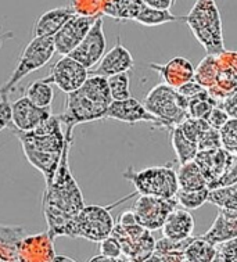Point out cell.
Segmentation results:
<instances>
[{
    "label": "cell",
    "mask_w": 237,
    "mask_h": 262,
    "mask_svg": "<svg viewBox=\"0 0 237 262\" xmlns=\"http://www.w3.org/2000/svg\"><path fill=\"white\" fill-rule=\"evenodd\" d=\"M74 126H66V146L52 181L46 183L42 199L43 216L48 222V234L54 240L60 236L74 238V222L85 207L83 195L72 177L68 154Z\"/></svg>",
    "instance_id": "6da1fadb"
},
{
    "label": "cell",
    "mask_w": 237,
    "mask_h": 262,
    "mask_svg": "<svg viewBox=\"0 0 237 262\" xmlns=\"http://www.w3.org/2000/svg\"><path fill=\"white\" fill-rule=\"evenodd\" d=\"M14 134L29 164L42 173L46 183L52 181L66 146V130L58 115L52 114L31 132L14 130Z\"/></svg>",
    "instance_id": "7a4b0ae2"
},
{
    "label": "cell",
    "mask_w": 237,
    "mask_h": 262,
    "mask_svg": "<svg viewBox=\"0 0 237 262\" xmlns=\"http://www.w3.org/2000/svg\"><path fill=\"white\" fill-rule=\"evenodd\" d=\"M191 34L205 49L207 56L218 57L226 52L223 45L222 19L215 0H197L185 15Z\"/></svg>",
    "instance_id": "3957f363"
},
{
    "label": "cell",
    "mask_w": 237,
    "mask_h": 262,
    "mask_svg": "<svg viewBox=\"0 0 237 262\" xmlns=\"http://www.w3.org/2000/svg\"><path fill=\"white\" fill-rule=\"evenodd\" d=\"M123 178L132 183L135 191L140 195L175 199L179 190L176 169L172 164L162 167H148L140 171H135L132 167H129L123 172Z\"/></svg>",
    "instance_id": "277c9868"
},
{
    "label": "cell",
    "mask_w": 237,
    "mask_h": 262,
    "mask_svg": "<svg viewBox=\"0 0 237 262\" xmlns=\"http://www.w3.org/2000/svg\"><path fill=\"white\" fill-rule=\"evenodd\" d=\"M143 105L150 114L161 119L166 125L168 130L180 125L189 117L187 114L189 99L180 95L175 88L166 83L154 86L144 97Z\"/></svg>",
    "instance_id": "5b68a950"
},
{
    "label": "cell",
    "mask_w": 237,
    "mask_h": 262,
    "mask_svg": "<svg viewBox=\"0 0 237 262\" xmlns=\"http://www.w3.org/2000/svg\"><path fill=\"white\" fill-rule=\"evenodd\" d=\"M54 53L56 48L53 36H33L32 40L24 49V52L21 53L13 74L10 75L5 85L0 88L2 99H9V93L14 89V86L18 85V82L31 72L45 67L52 60Z\"/></svg>",
    "instance_id": "8992f818"
},
{
    "label": "cell",
    "mask_w": 237,
    "mask_h": 262,
    "mask_svg": "<svg viewBox=\"0 0 237 262\" xmlns=\"http://www.w3.org/2000/svg\"><path fill=\"white\" fill-rule=\"evenodd\" d=\"M136 194L138 193L135 191L132 194L123 197L122 200H119L118 203L109 205V207L85 205L74 222V238L82 237L85 240H89V242H93V243H100L101 240L111 236L115 222L110 210L117 207L119 203L128 200Z\"/></svg>",
    "instance_id": "52a82bcc"
},
{
    "label": "cell",
    "mask_w": 237,
    "mask_h": 262,
    "mask_svg": "<svg viewBox=\"0 0 237 262\" xmlns=\"http://www.w3.org/2000/svg\"><path fill=\"white\" fill-rule=\"evenodd\" d=\"M109 105L97 103L83 92L76 89L75 92L68 93L66 99V108L62 114H58V118L61 119L62 125L66 126H74L85 124V122H95L100 119L107 118Z\"/></svg>",
    "instance_id": "ba28073f"
},
{
    "label": "cell",
    "mask_w": 237,
    "mask_h": 262,
    "mask_svg": "<svg viewBox=\"0 0 237 262\" xmlns=\"http://www.w3.org/2000/svg\"><path fill=\"white\" fill-rule=\"evenodd\" d=\"M178 207L176 199H161L154 195H140L135 201L132 212L140 226L156 232L162 228L168 215Z\"/></svg>",
    "instance_id": "9c48e42d"
},
{
    "label": "cell",
    "mask_w": 237,
    "mask_h": 262,
    "mask_svg": "<svg viewBox=\"0 0 237 262\" xmlns=\"http://www.w3.org/2000/svg\"><path fill=\"white\" fill-rule=\"evenodd\" d=\"M105 48H107V39L104 35V23L101 17H97L83 40L68 56L81 62L83 67L90 71L103 58Z\"/></svg>",
    "instance_id": "30bf717a"
},
{
    "label": "cell",
    "mask_w": 237,
    "mask_h": 262,
    "mask_svg": "<svg viewBox=\"0 0 237 262\" xmlns=\"http://www.w3.org/2000/svg\"><path fill=\"white\" fill-rule=\"evenodd\" d=\"M96 15L76 13L62 25V28L53 36L56 52L61 56H68L83 40L92 25L95 24Z\"/></svg>",
    "instance_id": "8fae6325"
},
{
    "label": "cell",
    "mask_w": 237,
    "mask_h": 262,
    "mask_svg": "<svg viewBox=\"0 0 237 262\" xmlns=\"http://www.w3.org/2000/svg\"><path fill=\"white\" fill-rule=\"evenodd\" d=\"M89 76V70L70 56H62L52 67L48 79L64 93L79 89Z\"/></svg>",
    "instance_id": "7c38bea8"
},
{
    "label": "cell",
    "mask_w": 237,
    "mask_h": 262,
    "mask_svg": "<svg viewBox=\"0 0 237 262\" xmlns=\"http://www.w3.org/2000/svg\"><path fill=\"white\" fill-rule=\"evenodd\" d=\"M107 118L121 121V122L129 125L138 124V122H148V124L154 125V128L166 129V125L161 119L150 114L146 110V107L143 105V103L136 100L132 96L126 100L111 101V104L109 105V111H107Z\"/></svg>",
    "instance_id": "4fadbf2b"
},
{
    "label": "cell",
    "mask_w": 237,
    "mask_h": 262,
    "mask_svg": "<svg viewBox=\"0 0 237 262\" xmlns=\"http://www.w3.org/2000/svg\"><path fill=\"white\" fill-rule=\"evenodd\" d=\"M52 114V108L38 107L23 96L11 103V126L19 132H31Z\"/></svg>",
    "instance_id": "5bb4252c"
},
{
    "label": "cell",
    "mask_w": 237,
    "mask_h": 262,
    "mask_svg": "<svg viewBox=\"0 0 237 262\" xmlns=\"http://www.w3.org/2000/svg\"><path fill=\"white\" fill-rule=\"evenodd\" d=\"M56 257L53 238L48 232L25 236L18 247L19 262H52Z\"/></svg>",
    "instance_id": "9a60e30c"
},
{
    "label": "cell",
    "mask_w": 237,
    "mask_h": 262,
    "mask_svg": "<svg viewBox=\"0 0 237 262\" xmlns=\"http://www.w3.org/2000/svg\"><path fill=\"white\" fill-rule=\"evenodd\" d=\"M229 156H230V152L226 151L223 147L203 150V151L197 152L195 161L203 172L209 190L215 189L219 178L222 177L226 164H228Z\"/></svg>",
    "instance_id": "2e32d148"
},
{
    "label": "cell",
    "mask_w": 237,
    "mask_h": 262,
    "mask_svg": "<svg viewBox=\"0 0 237 262\" xmlns=\"http://www.w3.org/2000/svg\"><path fill=\"white\" fill-rule=\"evenodd\" d=\"M133 66H135V60L131 52L118 42L111 50L104 53V56L96 66L95 70L89 71V75L92 74V75H101L109 78L111 75L131 71Z\"/></svg>",
    "instance_id": "e0dca14e"
},
{
    "label": "cell",
    "mask_w": 237,
    "mask_h": 262,
    "mask_svg": "<svg viewBox=\"0 0 237 262\" xmlns=\"http://www.w3.org/2000/svg\"><path fill=\"white\" fill-rule=\"evenodd\" d=\"M199 237L204 238L213 246L225 243L237 237V211L219 208L218 215L211 225V228Z\"/></svg>",
    "instance_id": "ac0fdd59"
},
{
    "label": "cell",
    "mask_w": 237,
    "mask_h": 262,
    "mask_svg": "<svg viewBox=\"0 0 237 262\" xmlns=\"http://www.w3.org/2000/svg\"><path fill=\"white\" fill-rule=\"evenodd\" d=\"M150 68L158 72L164 78L166 85L172 86L175 89H178L179 86H182L186 82L191 81L193 76H195L193 64L183 57L172 58L171 61L165 64V66L150 64Z\"/></svg>",
    "instance_id": "d6986e66"
},
{
    "label": "cell",
    "mask_w": 237,
    "mask_h": 262,
    "mask_svg": "<svg viewBox=\"0 0 237 262\" xmlns=\"http://www.w3.org/2000/svg\"><path fill=\"white\" fill-rule=\"evenodd\" d=\"M162 236L171 240H185L193 236L195 230V216L189 210L178 208L168 215L164 225H162Z\"/></svg>",
    "instance_id": "ffe728a7"
},
{
    "label": "cell",
    "mask_w": 237,
    "mask_h": 262,
    "mask_svg": "<svg viewBox=\"0 0 237 262\" xmlns=\"http://www.w3.org/2000/svg\"><path fill=\"white\" fill-rule=\"evenodd\" d=\"M76 14V10L72 7H57L43 13L33 27L35 36H54L62 28L72 15Z\"/></svg>",
    "instance_id": "44dd1931"
},
{
    "label": "cell",
    "mask_w": 237,
    "mask_h": 262,
    "mask_svg": "<svg viewBox=\"0 0 237 262\" xmlns=\"http://www.w3.org/2000/svg\"><path fill=\"white\" fill-rule=\"evenodd\" d=\"M25 229L15 225H0V259L17 261L18 247L21 240L25 237Z\"/></svg>",
    "instance_id": "7402d4cb"
},
{
    "label": "cell",
    "mask_w": 237,
    "mask_h": 262,
    "mask_svg": "<svg viewBox=\"0 0 237 262\" xmlns=\"http://www.w3.org/2000/svg\"><path fill=\"white\" fill-rule=\"evenodd\" d=\"M176 178L179 190L182 191H197L208 187L204 175L195 160L180 164L179 169L176 171Z\"/></svg>",
    "instance_id": "603a6c76"
},
{
    "label": "cell",
    "mask_w": 237,
    "mask_h": 262,
    "mask_svg": "<svg viewBox=\"0 0 237 262\" xmlns=\"http://www.w3.org/2000/svg\"><path fill=\"white\" fill-rule=\"evenodd\" d=\"M144 6L143 0H109L103 7V13L119 21H135Z\"/></svg>",
    "instance_id": "cb8c5ba5"
},
{
    "label": "cell",
    "mask_w": 237,
    "mask_h": 262,
    "mask_svg": "<svg viewBox=\"0 0 237 262\" xmlns=\"http://www.w3.org/2000/svg\"><path fill=\"white\" fill-rule=\"evenodd\" d=\"M169 132H171L172 147L175 150L176 158H178L179 165L180 164H186V162L193 161L196 156H197V152H199L197 144L186 138L179 125L174 126Z\"/></svg>",
    "instance_id": "d4e9b609"
},
{
    "label": "cell",
    "mask_w": 237,
    "mask_h": 262,
    "mask_svg": "<svg viewBox=\"0 0 237 262\" xmlns=\"http://www.w3.org/2000/svg\"><path fill=\"white\" fill-rule=\"evenodd\" d=\"M25 97L31 100L35 105L42 107V108H52L53 99H54V91H53V83L48 78L33 81L27 88Z\"/></svg>",
    "instance_id": "484cf974"
},
{
    "label": "cell",
    "mask_w": 237,
    "mask_h": 262,
    "mask_svg": "<svg viewBox=\"0 0 237 262\" xmlns=\"http://www.w3.org/2000/svg\"><path fill=\"white\" fill-rule=\"evenodd\" d=\"M215 253L217 246L199 236H193L191 242L185 250V257L189 262H211Z\"/></svg>",
    "instance_id": "4316f807"
},
{
    "label": "cell",
    "mask_w": 237,
    "mask_h": 262,
    "mask_svg": "<svg viewBox=\"0 0 237 262\" xmlns=\"http://www.w3.org/2000/svg\"><path fill=\"white\" fill-rule=\"evenodd\" d=\"M136 23L146 27H157V25L166 24L172 21H185V15L172 14L169 10H157L148 6H144L139 15L135 18Z\"/></svg>",
    "instance_id": "83f0119b"
},
{
    "label": "cell",
    "mask_w": 237,
    "mask_h": 262,
    "mask_svg": "<svg viewBox=\"0 0 237 262\" xmlns=\"http://www.w3.org/2000/svg\"><path fill=\"white\" fill-rule=\"evenodd\" d=\"M215 105H218V101L209 95L207 89H204V91H201L197 95L190 97L189 105H187V114L193 118L207 119V117Z\"/></svg>",
    "instance_id": "f1b7e54d"
},
{
    "label": "cell",
    "mask_w": 237,
    "mask_h": 262,
    "mask_svg": "<svg viewBox=\"0 0 237 262\" xmlns=\"http://www.w3.org/2000/svg\"><path fill=\"white\" fill-rule=\"evenodd\" d=\"M208 203L223 210L237 211V183L209 190Z\"/></svg>",
    "instance_id": "f546056e"
},
{
    "label": "cell",
    "mask_w": 237,
    "mask_h": 262,
    "mask_svg": "<svg viewBox=\"0 0 237 262\" xmlns=\"http://www.w3.org/2000/svg\"><path fill=\"white\" fill-rule=\"evenodd\" d=\"M208 193L209 189H203L197 191H182L178 190L175 199L178 205H180L185 210L193 211L197 210L200 207H203L205 203H208Z\"/></svg>",
    "instance_id": "4dcf8cb0"
},
{
    "label": "cell",
    "mask_w": 237,
    "mask_h": 262,
    "mask_svg": "<svg viewBox=\"0 0 237 262\" xmlns=\"http://www.w3.org/2000/svg\"><path fill=\"white\" fill-rule=\"evenodd\" d=\"M109 82L110 93L113 101L126 100L131 97V91H129V74L122 72L117 75H111L107 78Z\"/></svg>",
    "instance_id": "1f68e13d"
},
{
    "label": "cell",
    "mask_w": 237,
    "mask_h": 262,
    "mask_svg": "<svg viewBox=\"0 0 237 262\" xmlns=\"http://www.w3.org/2000/svg\"><path fill=\"white\" fill-rule=\"evenodd\" d=\"M222 147L230 154H237V118H229L219 129Z\"/></svg>",
    "instance_id": "d6a6232c"
},
{
    "label": "cell",
    "mask_w": 237,
    "mask_h": 262,
    "mask_svg": "<svg viewBox=\"0 0 237 262\" xmlns=\"http://www.w3.org/2000/svg\"><path fill=\"white\" fill-rule=\"evenodd\" d=\"M179 126L186 138L191 142H195L196 144L199 142V139L201 138V135L209 128L208 122L205 119L193 118V117H187Z\"/></svg>",
    "instance_id": "836d02e7"
},
{
    "label": "cell",
    "mask_w": 237,
    "mask_h": 262,
    "mask_svg": "<svg viewBox=\"0 0 237 262\" xmlns=\"http://www.w3.org/2000/svg\"><path fill=\"white\" fill-rule=\"evenodd\" d=\"M234 183H237V154H230L226 168L223 171L222 177L219 178L215 189L230 186V185H234Z\"/></svg>",
    "instance_id": "e575fe53"
},
{
    "label": "cell",
    "mask_w": 237,
    "mask_h": 262,
    "mask_svg": "<svg viewBox=\"0 0 237 262\" xmlns=\"http://www.w3.org/2000/svg\"><path fill=\"white\" fill-rule=\"evenodd\" d=\"M197 147H199V151H203V150H213V148L222 147V143H221V135H219L218 129L211 128V126H209L204 134L201 135V138L199 139Z\"/></svg>",
    "instance_id": "d590c367"
},
{
    "label": "cell",
    "mask_w": 237,
    "mask_h": 262,
    "mask_svg": "<svg viewBox=\"0 0 237 262\" xmlns=\"http://www.w3.org/2000/svg\"><path fill=\"white\" fill-rule=\"evenodd\" d=\"M100 254L109 258H118L122 255V247L114 236H109L100 242Z\"/></svg>",
    "instance_id": "8d00e7d4"
},
{
    "label": "cell",
    "mask_w": 237,
    "mask_h": 262,
    "mask_svg": "<svg viewBox=\"0 0 237 262\" xmlns=\"http://www.w3.org/2000/svg\"><path fill=\"white\" fill-rule=\"evenodd\" d=\"M229 119L228 114L223 111L222 107H219V105H215L212 110H211V113H209V115L207 117V122H208V125L211 126V128H215V129H221L223 126V125L226 124V121Z\"/></svg>",
    "instance_id": "74e56055"
},
{
    "label": "cell",
    "mask_w": 237,
    "mask_h": 262,
    "mask_svg": "<svg viewBox=\"0 0 237 262\" xmlns=\"http://www.w3.org/2000/svg\"><path fill=\"white\" fill-rule=\"evenodd\" d=\"M218 251L222 254L223 259L226 262H237V237L228 240L225 243L217 246Z\"/></svg>",
    "instance_id": "f35d334b"
},
{
    "label": "cell",
    "mask_w": 237,
    "mask_h": 262,
    "mask_svg": "<svg viewBox=\"0 0 237 262\" xmlns=\"http://www.w3.org/2000/svg\"><path fill=\"white\" fill-rule=\"evenodd\" d=\"M11 126V103L9 99L0 100V132Z\"/></svg>",
    "instance_id": "ab89813d"
},
{
    "label": "cell",
    "mask_w": 237,
    "mask_h": 262,
    "mask_svg": "<svg viewBox=\"0 0 237 262\" xmlns=\"http://www.w3.org/2000/svg\"><path fill=\"white\" fill-rule=\"evenodd\" d=\"M218 105L222 107L229 118H237V92L225 97V100L222 103H218Z\"/></svg>",
    "instance_id": "60d3db41"
},
{
    "label": "cell",
    "mask_w": 237,
    "mask_h": 262,
    "mask_svg": "<svg viewBox=\"0 0 237 262\" xmlns=\"http://www.w3.org/2000/svg\"><path fill=\"white\" fill-rule=\"evenodd\" d=\"M176 91L179 92L182 96H185V97L190 99L191 96H195L197 95V93H200L201 91H204V88L200 85L199 82H196L195 79H191V81L186 82V83H183L182 86H179Z\"/></svg>",
    "instance_id": "b9f144b4"
},
{
    "label": "cell",
    "mask_w": 237,
    "mask_h": 262,
    "mask_svg": "<svg viewBox=\"0 0 237 262\" xmlns=\"http://www.w3.org/2000/svg\"><path fill=\"white\" fill-rule=\"evenodd\" d=\"M143 3L152 9L157 10H169L172 6L175 5L174 0H143Z\"/></svg>",
    "instance_id": "7bdbcfd3"
},
{
    "label": "cell",
    "mask_w": 237,
    "mask_h": 262,
    "mask_svg": "<svg viewBox=\"0 0 237 262\" xmlns=\"http://www.w3.org/2000/svg\"><path fill=\"white\" fill-rule=\"evenodd\" d=\"M52 262H76L75 259H72L71 257H67V255H57L56 254V257L53 258Z\"/></svg>",
    "instance_id": "ee69618b"
},
{
    "label": "cell",
    "mask_w": 237,
    "mask_h": 262,
    "mask_svg": "<svg viewBox=\"0 0 237 262\" xmlns=\"http://www.w3.org/2000/svg\"><path fill=\"white\" fill-rule=\"evenodd\" d=\"M211 262H226L225 259H223L222 254L218 251V248H217V253H215V255H213L212 261H211Z\"/></svg>",
    "instance_id": "f6af8a7d"
},
{
    "label": "cell",
    "mask_w": 237,
    "mask_h": 262,
    "mask_svg": "<svg viewBox=\"0 0 237 262\" xmlns=\"http://www.w3.org/2000/svg\"><path fill=\"white\" fill-rule=\"evenodd\" d=\"M143 262H164L161 259V258L158 257V255H156V254H153V255H150V257L147 258V259H144Z\"/></svg>",
    "instance_id": "bcb514c9"
},
{
    "label": "cell",
    "mask_w": 237,
    "mask_h": 262,
    "mask_svg": "<svg viewBox=\"0 0 237 262\" xmlns=\"http://www.w3.org/2000/svg\"><path fill=\"white\" fill-rule=\"evenodd\" d=\"M183 262H189V261H187V259H185V261H183Z\"/></svg>",
    "instance_id": "7dc6e473"
},
{
    "label": "cell",
    "mask_w": 237,
    "mask_h": 262,
    "mask_svg": "<svg viewBox=\"0 0 237 262\" xmlns=\"http://www.w3.org/2000/svg\"><path fill=\"white\" fill-rule=\"evenodd\" d=\"M174 2H175V0H174Z\"/></svg>",
    "instance_id": "c3c4849f"
}]
</instances>
